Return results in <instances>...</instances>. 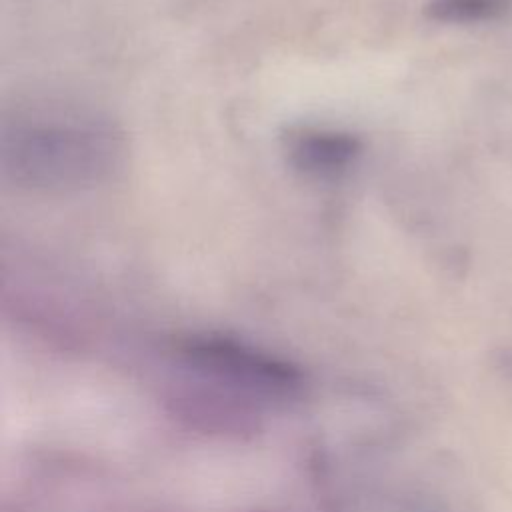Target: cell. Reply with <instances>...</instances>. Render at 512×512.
I'll list each match as a JSON object with an SVG mask.
<instances>
[{
    "label": "cell",
    "mask_w": 512,
    "mask_h": 512,
    "mask_svg": "<svg viewBox=\"0 0 512 512\" xmlns=\"http://www.w3.org/2000/svg\"><path fill=\"white\" fill-rule=\"evenodd\" d=\"M306 392L308 378L290 360L214 332L178 340L162 376L170 412L210 434H254L292 412Z\"/></svg>",
    "instance_id": "cell-1"
},
{
    "label": "cell",
    "mask_w": 512,
    "mask_h": 512,
    "mask_svg": "<svg viewBox=\"0 0 512 512\" xmlns=\"http://www.w3.org/2000/svg\"><path fill=\"white\" fill-rule=\"evenodd\" d=\"M126 158L124 130L88 108L40 104L2 120V176L28 192L68 194L102 186L122 172Z\"/></svg>",
    "instance_id": "cell-2"
},
{
    "label": "cell",
    "mask_w": 512,
    "mask_h": 512,
    "mask_svg": "<svg viewBox=\"0 0 512 512\" xmlns=\"http://www.w3.org/2000/svg\"><path fill=\"white\" fill-rule=\"evenodd\" d=\"M286 164L308 180H338L356 166L362 156V140L342 128L318 124H294L282 134Z\"/></svg>",
    "instance_id": "cell-3"
},
{
    "label": "cell",
    "mask_w": 512,
    "mask_h": 512,
    "mask_svg": "<svg viewBox=\"0 0 512 512\" xmlns=\"http://www.w3.org/2000/svg\"><path fill=\"white\" fill-rule=\"evenodd\" d=\"M508 0H430L424 12L440 24H482L498 20Z\"/></svg>",
    "instance_id": "cell-4"
}]
</instances>
